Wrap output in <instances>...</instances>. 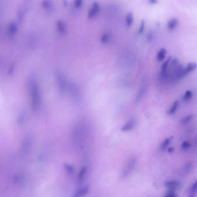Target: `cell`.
Instances as JSON below:
<instances>
[{"label":"cell","mask_w":197,"mask_h":197,"mask_svg":"<svg viewBox=\"0 0 197 197\" xmlns=\"http://www.w3.org/2000/svg\"><path fill=\"white\" fill-rule=\"evenodd\" d=\"M193 116L192 115H189L184 117L180 120V123L182 124H186L189 123L191 120V119H193Z\"/></svg>","instance_id":"26"},{"label":"cell","mask_w":197,"mask_h":197,"mask_svg":"<svg viewBox=\"0 0 197 197\" xmlns=\"http://www.w3.org/2000/svg\"><path fill=\"white\" fill-rule=\"evenodd\" d=\"M56 79L59 91L62 93H65L68 89L69 85L65 76L61 72L58 71L56 73Z\"/></svg>","instance_id":"3"},{"label":"cell","mask_w":197,"mask_h":197,"mask_svg":"<svg viewBox=\"0 0 197 197\" xmlns=\"http://www.w3.org/2000/svg\"><path fill=\"white\" fill-rule=\"evenodd\" d=\"M134 16L133 13L131 12L128 13L126 15V18H125V22H126V25L128 27H131L134 23Z\"/></svg>","instance_id":"20"},{"label":"cell","mask_w":197,"mask_h":197,"mask_svg":"<svg viewBox=\"0 0 197 197\" xmlns=\"http://www.w3.org/2000/svg\"><path fill=\"white\" fill-rule=\"evenodd\" d=\"M89 192V187L84 186L80 189L74 195V197H83L86 196Z\"/></svg>","instance_id":"18"},{"label":"cell","mask_w":197,"mask_h":197,"mask_svg":"<svg viewBox=\"0 0 197 197\" xmlns=\"http://www.w3.org/2000/svg\"><path fill=\"white\" fill-rule=\"evenodd\" d=\"M31 140L29 138L27 137L24 139L22 146V151L23 154H28L31 148Z\"/></svg>","instance_id":"12"},{"label":"cell","mask_w":197,"mask_h":197,"mask_svg":"<svg viewBox=\"0 0 197 197\" xmlns=\"http://www.w3.org/2000/svg\"><path fill=\"white\" fill-rule=\"evenodd\" d=\"M84 129L80 125L76 126L73 129L72 134V139L75 145L80 147L84 142L85 138Z\"/></svg>","instance_id":"2"},{"label":"cell","mask_w":197,"mask_h":197,"mask_svg":"<svg viewBox=\"0 0 197 197\" xmlns=\"http://www.w3.org/2000/svg\"><path fill=\"white\" fill-rule=\"evenodd\" d=\"M178 23H179L178 20L176 18H173V19L169 20L167 24V29L170 31H174L178 25Z\"/></svg>","instance_id":"15"},{"label":"cell","mask_w":197,"mask_h":197,"mask_svg":"<svg viewBox=\"0 0 197 197\" xmlns=\"http://www.w3.org/2000/svg\"><path fill=\"white\" fill-rule=\"evenodd\" d=\"M192 97H193V93H192V91H190V90H187L184 96H183L182 100H183V101L184 102H188L189 101H190L191 99V98H192Z\"/></svg>","instance_id":"24"},{"label":"cell","mask_w":197,"mask_h":197,"mask_svg":"<svg viewBox=\"0 0 197 197\" xmlns=\"http://www.w3.org/2000/svg\"><path fill=\"white\" fill-rule=\"evenodd\" d=\"M179 104V101H178L177 100L175 101L174 102V103H173V105L172 106V107L168 110L167 113H168L169 115H173V114L176 112V110H177V108H178Z\"/></svg>","instance_id":"22"},{"label":"cell","mask_w":197,"mask_h":197,"mask_svg":"<svg viewBox=\"0 0 197 197\" xmlns=\"http://www.w3.org/2000/svg\"><path fill=\"white\" fill-rule=\"evenodd\" d=\"M111 39V35L108 32H105L100 37V41L103 44H108Z\"/></svg>","instance_id":"19"},{"label":"cell","mask_w":197,"mask_h":197,"mask_svg":"<svg viewBox=\"0 0 197 197\" xmlns=\"http://www.w3.org/2000/svg\"><path fill=\"white\" fill-rule=\"evenodd\" d=\"M56 28L58 33L62 36L66 35L67 33L66 25L62 20H59L56 22Z\"/></svg>","instance_id":"7"},{"label":"cell","mask_w":197,"mask_h":197,"mask_svg":"<svg viewBox=\"0 0 197 197\" xmlns=\"http://www.w3.org/2000/svg\"><path fill=\"white\" fill-rule=\"evenodd\" d=\"M165 196L168 197H176L177 195L175 194L174 190H170V191L167 193V194Z\"/></svg>","instance_id":"32"},{"label":"cell","mask_w":197,"mask_h":197,"mask_svg":"<svg viewBox=\"0 0 197 197\" xmlns=\"http://www.w3.org/2000/svg\"><path fill=\"white\" fill-rule=\"evenodd\" d=\"M100 11V6L98 2H94L90 8L89 9L87 13V17L88 19H92L96 17Z\"/></svg>","instance_id":"6"},{"label":"cell","mask_w":197,"mask_h":197,"mask_svg":"<svg viewBox=\"0 0 197 197\" xmlns=\"http://www.w3.org/2000/svg\"><path fill=\"white\" fill-rule=\"evenodd\" d=\"M149 2L151 4H156L158 2V0H149Z\"/></svg>","instance_id":"34"},{"label":"cell","mask_w":197,"mask_h":197,"mask_svg":"<svg viewBox=\"0 0 197 197\" xmlns=\"http://www.w3.org/2000/svg\"><path fill=\"white\" fill-rule=\"evenodd\" d=\"M190 146H191L189 142L185 141V142H183V144L182 145V149L183 150H187L190 148Z\"/></svg>","instance_id":"30"},{"label":"cell","mask_w":197,"mask_h":197,"mask_svg":"<svg viewBox=\"0 0 197 197\" xmlns=\"http://www.w3.org/2000/svg\"><path fill=\"white\" fill-rule=\"evenodd\" d=\"M145 20H143L141 22V24H140V28H139V32L140 33H143L144 30V28H145Z\"/></svg>","instance_id":"31"},{"label":"cell","mask_w":197,"mask_h":197,"mask_svg":"<svg viewBox=\"0 0 197 197\" xmlns=\"http://www.w3.org/2000/svg\"><path fill=\"white\" fill-rule=\"evenodd\" d=\"M29 90L32 108L34 110H38L41 108L42 98L39 85L35 79H31L29 80Z\"/></svg>","instance_id":"1"},{"label":"cell","mask_w":197,"mask_h":197,"mask_svg":"<svg viewBox=\"0 0 197 197\" xmlns=\"http://www.w3.org/2000/svg\"><path fill=\"white\" fill-rule=\"evenodd\" d=\"M26 11H27V9H26V7L24 5H20L19 7L18 10H17V19H18L19 23H22V22H23V21L24 20L25 17Z\"/></svg>","instance_id":"11"},{"label":"cell","mask_w":197,"mask_h":197,"mask_svg":"<svg viewBox=\"0 0 197 197\" xmlns=\"http://www.w3.org/2000/svg\"><path fill=\"white\" fill-rule=\"evenodd\" d=\"M137 164V159L135 157L130 158L127 162L122 171V177L125 178L129 176L134 171L135 167Z\"/></svg>","instance_id":"4"},{"label":"cell","mask_w":197,"mask_h":197,"mask_svg":"<svg viewBox=\"0 0 197 197\" xmlns=\"http://www.w3.org/2000/svg\"><path fill=\"white\" fill-rule=\"evenodd\" d=\"M165 186L167 188H168L170 190H176L180 187V182L176 181V180H171V181H167L165 183Z\"/></svg>","instance_id":"14"},{"label":"cell","mask_w":197,"mask_h":197,"mask_svg":"<svg viewBox=\"0 0 197 197\" xmlns=\"http://www.w3.org/2000/svg\"><path fill=\"white\" fill-rule=\"evenodd\" d=\"M87 172H88V168L86 166H84L81 168L80 172L78 173V182L79 184L84 182V180L86 178Z\"/></svg>","instance_id":"13"},{"label":"cell","mask_w":197,"mask_h":197,"mask_svg":"<svg viewBox=\"0 0 197 197\" xmlns=\"http://www.w3.org/2000/svg\"><path fill=\"white\" fill-rule=\"evenodd\" d=\"M18 31V26L16 22H10L7 28V33L9 37H13L17 34Z\"/></svg>","instance_id":"8"},{"label":"cell","mask_w":197,"mask_h":197,"mask_svg":"<svg viewBox=\"0 0 197 197\" xmlns=\"http://www.w3.org/2000/svg\"><path fill=\"white\" fill-rule=\"evenodd\" d=\"M197 193V181L194 183L193 186L191 188L190 195L189 196L191 197H195Z\"/></svg>","instance_id":"25"},{"label":"cell","mask_w":197,"mask_h":197,"mask_svg":"<svg viewBox=\"0 0 197 197\" xmlns=\"http://www.w3.org/2000/svg\"><path fill=\"white\" fill-rule=\"evenodd\" d=\"M166 54H167V50L164 48H161L157 53V60L160 62L164 61L166 58Z\"/></svg>","instance_id":"21"},{"label":"cell","mask_w":197,"mask_h":197,"mask_svg":"<svg viewBox=\"0 0 197 197\" xmlns=\"http://www.w3.org/2000/svg\"><path fill=\"white\" fill-rule=\"evenodd\" d=\"M197 68V64L196 63H190L186 68H184V75L186 76L187 74L194 71Z\"/></svg>","instance_id":"17"},{"label":"cell","mask_w":197,"mask_h":197,"mask_svg":"<svg viewBox=\"0 0 197 197\" xmlns=\"http://www.w3.org/2000/svg\"><path fill=\"white\" fill-rule=\"evenodd\" d=\"M72 98L76 101H80L81 99V93L80 89L75 83H69L68 88Z\"/></svg>","instance_id":"5"},{"label":"cell","mask_w":197,"mask_h":197,"mask_svg":"<svg viewBox=\"0 0 197 197\" xmlns=\"http://www.w3.org/2000/svg\"><path fill=\"white\" fill-rule=\"evenodd\" d=\"M136 123V121L134 119H130L122 127L121 131L124 132H129L131 131L135 127Z\"/></svg>","instance_id":"9"},{"label":"cell","mask_w":197,"mask_h":197,"mask_svg":"<svg viewBox=\"0 0 197 197\" xmlns=\"http://www.w3.org/2000/svg\"><path fill=\"white\" fill-rule=\"evenodd\" d=\"M147 85L145 84V83H143L140 88V90L137 94V96L136 97V102L137 103L139 102L143 98L144 96L146 94V92H147Z\"/></svg>","instance_id":"10"},{"label":"cell","mask_w":197,"mask_h":197,"mask_svg":"<svg viewBox=\"0 0 197 197\" xmlns=\"http://www.w3.org/2000/svg\"><path fill=\"white\" fill-rule=\"evenodd\" d=\"M174 150H175L174 148L171 147V148H168V151L169 153H173Z\"/></svg>","instance_id":"35"},{"label":"cell","mask_w":197,"mask_h":197,"mask_svg":"<svg viewBox=\"0 0 197 197\" xmlns=\"http://www.w3.org/2000/svg\"><path fill=\"white\" fill-rule=\"evenodd\" d=\"M42 6L45 11L51 12L53 9L52 2L51 0H43L42 2Z\"/></svg>","instance_id":"16"},{"label":"cell","mask_w":197,"mask_h":197,"mask_svg":"<svg viewBox=\"0 0 197 197\" xmlns=\"http://www.w3.org/2000/svg\"><path fill=\"white\" fill-rule=\"evenodd\" d=\"M83 4V0H74L73 4L76 8H80Z\"/></svg>","instance_id":"29"},{"label":"cell","mask_w":197,"mask_h":197,"mask_svg":"<svg viewBox=\"0 0 197 197\" xmlns=\"http://www.w3.org/2000/svg\"><path fill=\"white\" fill-rule=\"evenodd\" d=\"M192 168H193V164L190 162H188L184 165L183 168V171L184 172L187 173H189V172L192 170Z\"/></svg>","instance_id":"27"},{"label":"cell","mask_w":197,"mask_h":197,"mask_svg":"<svg viewBox=\"0 0 197 197\" xmlns=\"http://www.w3.org/2000/svg\"><path fill=\"white\" fill-rule=\"evenodd\" d=\"M3 65V59L2 57L0 56V69L2 68Z\"/></svg>","instance_id":"33"},{"label":"cell","mask_w":197,"mask_h":197,"mask_svg":"<svg viewBox=\"0 0 197 197\" xmlns=\"http://www.w3.org/2000/svg\"><path fill=\"white\" fill-rule=\"evenodd\" d=\"M65 170L66 172L69 174H72L74 173V167L72 165H69V164H66L65 165Z\"/></svg>","instance_id":"28"},{"label":"cell","mask_w":197,"mask_h":197,"mask_svg":"<svg viewBox=\"0 0 197 197\" xmlns=\"http://www.w3.org/2000/svg\"><path fill=\"white\" fill-rule=\"evenodd\" d=\"M173 136H170L167 139H166L163 143L161 144V146H160V149L161 151H164L167 147L169 145V144L171 143L172 139H173Z\"/></svg>","instance_id":"23"}]
</instances>
